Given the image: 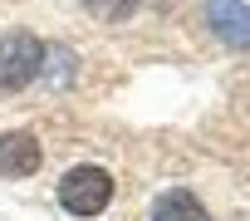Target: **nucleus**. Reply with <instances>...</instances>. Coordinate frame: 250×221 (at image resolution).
<instances>
[{"label":"nucleus","instance_id":"f257e3e1","mask_svg":"<svg viewBox=\"0 0 250 221\" xmlns=\"http://www.w3.org/2000/svg\"><path fill=\"white\" fill-rule=\"evenodd\" d=\"M108 201H113V177H108L103 167L83 162V167H69V172H64V182H59V206H64L69 216H98V211H108Z\"/></svg>","mask_w":250,"mask_h":221},{"label":"nucleus","instance_id":"423d86ee","mask_svg":"<svg viewBox=\"0 0 250 221\" xmlns=\"http://www.w3.org/2000/svg\"><path fill=\"white\" fill-rule=\"evenodd\" d=\"M83 5H88L93 15H103V20H118V15L133 10V0H83Z\"/></svg>","mask_w":250,"mask_h":221},{"label":"nucleus","instance_id":"39448f33","mask_svg":"<svg viewBox=\"0 0 250 221\" xmlns=\"http://www.w3.org/2000/svg\"><path fill=\"white\" fill-rule=\"evenodd\" d=\"M152 221H206V206L196 201V192L167 187V192L152 201Z\"/></svg>","mask_w":250,"mask_h":221},{"label":"nucleus","instance_id":"20e7f679","mask_svg":"<svg viewBox=\"0 0 250 221\" xmlns=\"http://www.w3.org/2000/svg\"><path fill=\"white\" fill-rule=\"evenodd\" d=\"M206 25L226 44L250 49V5H245V0H206Z\"/></svg>","mask_w":250,"mask_h":221},{"label":"nucleus","instance_id":"f03ea898","mask_svg":"<svg viewBox=\"0 0 250 221\" xmlns=\"http://www.w3.org/2000/svg\"><path fill=\"white\" fill-rule=\"evenodd\" d=\"M44 69V44L35 35H5L0 40V93H20Z\"/></svg>","mask_w":250,"mask_h":221},{"label":"nucleus","instance_id":"7ed1b4c3","mask_svg":"<svg viewBox=\"0 0 250 221\" xmlns=\"http://www.w3.org/2000/svg\"><path fill=\"white\" fill-rule=\"evenodd\" d=\"M40 162H44L40 138H30V133H0V177L25 182V177L40 172Z\"/></svg>","mask_w":250,"mask_h":221}]
</instances>
